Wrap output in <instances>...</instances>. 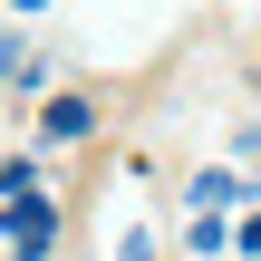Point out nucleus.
<instances>
[{
	"label": "nucleus",
	"instance_id": "obj_2",
	"mask_svg": "<svg viewBox=\"0 0 261 261\" xmlns=\"http://www.w3.org/2000/svg\"><path fill=\"white\" fill-rule=\"evenodd\" d=\"M184 203H194V213H232V203H252V184H242L232 165H203V174L184 184Z\"/></svg>",
	"mask_w": 261,
	"mask_h": 261
},
{
	"label": "nucleus",
	"instance_id": "obj_5",
	"mask_svg": "<svg viewBox=\"0 0 261 261\" xmlns=\"http://www.w3.org/2000/svg\"><path fill=\"white\" fill-rule=\"evenodd\" d=\"M29 194H48V184H39L29 165H0V203H29Z\"/></svg>",
	"mask_w": 261,
	"mask_h": 261
},
{
	"label": "nucleus",
	"instance_id": "obj_7",
	"mask_svg": "<svg viewBox=\"0 0 261 261\" xmlns=\"http://www.w3.org/2000/svg\"><path fill=\"white\" fill-rule=\"evenodd\" d=\"M242 155H252V165H261V116H252V126H242Z\"/></svg>",
	"mask_w": 261,
	"mask_h": 261
},
{
	"label": "nucleus",
	"instance_id": "obj_6",
	"mask_svg": "<svg viewBox=\"0 0 261 261\" xmlns=\"http://www.w3.org/2000/svg\"><path fill=\"white\" fill-rule=\"evenodd\" d=\"M232 242H242V252L261 261V213H242V223H232Z\"/></svg>",
	"mask_w": 261,
	"mask_h": 261
},
{
	"label": "nucleus",
	"instance_id": "obj_4",
	"mask_svg": "<svg viewBox=\"0 0 261 261\" xmlns=\"http://www.w3.org/2000/svg\"><path fill=\"white\" fill-rule=\"evenodd\" d=\"M0 87H48V58H39V48H10V58H0Z\"/></svg>",
	"mask_w": 261,
	"mask_h": 261
},
{
	"label": "nucleus",
	"instance_id": "obj_3",
	"mask_svg": "<svg viewBox=\"0 0 261 261\" xmlns=\"http://www.w3.org/2000/svg\"><path fill=\"white\" fill-rule=\"evenodd\" d=\"M87 126H97V107H87V97H48V107H39V136H48V145H77Z\"/></svg>",
	"mask_w": 261,
	"mask_h": 261
},
{
	"label": "nucleus",
	"instance_id": "obj_8",
	"mask_svg": "<svg viewBox=\"0 0 261 261\" xmlns=\"http://www.w3.org/2000/svg\"><path fill=\"white\" fill-rule=\"evenodd\" d=\"M10 10H48V0H10Z\"/></svg>",
	"mask_w": 261,
	"mask_h": 261
},
{
	"label": "nucleus",
	"instance_id": "obj_9",
	"mask_svg": "<svg viewBox=\"0 0 261 261\" xmlns=\"http://www.w3.org/2000/svg\"><path fill=\"white\" fill-rule=\"evenodd\" d=\"M0 58H10V48H0Z\"/></svg>",
	"mask_w": 261,
	"mask_h": 261
},
{
	"label": "nucleus",
	"instance_id": "obj_1",
	"mask_svg": "<svg viewBox=\"0 0 261 261\" xmlns=\"http://www.w3.org/2000/svg\"><path fill=\"white\" fill-rule=\"evenodd\" d=\"M0 213H10V261H48V242H58V203H48V194L0 203Z\"/></svg>",
	"mask_w": 261,
	"mask_h": 261
}]
</instances>
